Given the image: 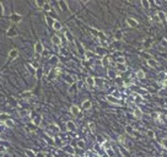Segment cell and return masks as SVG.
Masks as SVG:
<instances>
[{
	"label": "cell",
	"instance_id": "obj_21",
	"mask_svg": "<svg viewBox=\"0 0 167 157\" xmlns=\"http://www.w3.org/2000/svg\"><path fill=\"white\" fill-rule=\"evenodd\" d=\"M26 67H27L28 73L31 74L32 76H36V71H37V70H36V69H34V67L31 65V64H27V65H26Z\"/></svg>",
	"mask_w": 167,
	"mask_h": 157
},
{
	"label": "cell",
	"instance_id": "obj_24",
	"mask_svg": "<svg viewBox=\"0 0 167 157\" xmlns=\"http://www.w3.org/2000/svg\"><path fill=\"white\" fill-rule=\"evenodd\" d=\"M52 27H53V30H55V31H60V30H61V23L59 22V21H57V20H55Z\"/></svg>",
	"mask_w": 167,
	"mask_h": 157
},
{
	"label": "cell",
	"instance_id": "obj_54",
	"mask_svg": "<svg viewBox=\"0 0 167 157\" xmlns=\"http://www.w3.org/2000/svg\"><path fill=\"white\" fill-rule=\"evenodd\" d=\"M50 129L52 130H54V131H59V128H58V126H55V125H50Z\"/></svg>",
	"mask_w": 167,
	"mask_h": 157
},
{
	"label": "cell",
	"instance_id": "obj_47",
	"mask_svg": "<svg viewBox=\"0 0 167 157\" xmlns=\"http://www.w3.org/2000/svg\"><path fill=\"white\" fill-rule=\"evenodd\" d=\"M90 32H91L92 34H94L95 37H97V36H98V31H97V30H94V28H90Z\"/></svg>",
	"mask_w": 167,
	"mask_h": 157
},
{
	"label": "cell",
	"instance_id": "obj_30",
	"mask_svg": "<svg viewBox=\"0 0 167 157\" xmlns=\"http://www.w3.org/2000/svg\"><path fill=\"white\" fill-rule=\"evenodd\" d=\"M65 81H67V82H69L70 85L74 84V82H76V80H75V78H72V76H70V75L65 76Z\"/></svg>",
	"mask_w": 167,
	"mask_h": 157
},
{
	"label": "cell",
	"instance_id": "obj_1",
	"mask_svg": "<svg viewBox=\"0 0 167 157\" xmlns=\"http://www.w3.org/2000/svg\"><path fill=\"white\" fill-rule=\"evenodd\" d=\"M44 51V48H43V44H42V42H36V44H34V53H36V55H41L42 53Z\"/></svg>",
	"mask_w": 167,
	"mask_h": 157
},
{
	"label": "cell",
	"instance_id": "obj_11",
	"mask_svg": "<svg viewBox=\"0 0 167 157\" xmlns=\"http://www.w3.org/2000/svg\"><path fill=\"white\" fill-rule=\"evenodd\" d=\"M68 92H69V95H75V93L78 92V86H76V82H74V84L70 85V87L68 89Z\"/></svg>",
	"mask_w": 167,
	"mask_h": 157
},
{
	"label": "cell",
	"instance_id": "obj_34",
	"mask_svg": "<svg viewBox=\"0 0 167 157\" xmlns=\"http://www.w3.org/2000/svg\"><path fill=\"white\" fill-rule=\"evenodd\" d=\"M95 84L98 85V86H103V84H105V80L103 78H95Z\"/></svg>",
	"mask_w": 167,
	"mask_h": 157
},
{
	"label": "cell",
	"instance_id": "obj_9",
	"mask_svg": "<svg viewBox=\"0 0 167 157\" xmlns=\"http://www.w3.org/2000/svg\"><path fill=\"white\" fill-rule=\"evenodd\" d=\"M65 126H67V130H69V131H75V130H76V125H75V123L71 122V120L67 122Z\"/></svg>",
	"mask_w": 167,
	"mask_h": 157
},
{
	"label": "cell",
	"instance_id": "obj_17",
	"mask_svg": "<svg viewBox=\"0 0 167 157\" xmlns=\"http://www.w3.org/2000/svg\"><path fill=\"white\" fill-rule=\"evenodd\" d=\"M74 42H75V44H76V47H78V52L81 54V55H84V54H85V49H84L82 44H81L79 41H74Z\"/></svg>",
	"mask_w": 167,
	"mask_h": 157
},
{
	"label": "cell",
	"instance_id": "obj_48",
	"mask_svg": "<svg viewBox=\"0 0 167 157\" xmlns=\"http://www.w3.org/2000/svg\"><path fill=\"white\" fill-rule=\"evenodd\" d=\"M120 151H122V153H123V155H124L125 157H129V152L127 151V150H124L122 146H120Z\"/></svg>",
	"mask_w": 167,
	"mask_h": 157
},
{
	"label": "cell",
	"instance_id": "obj_6",
	"mask_svg": "<svg viewBox=\"0 0 167 157\" xmlns=\"http://www.w3.org/2000/svg\"><path fill=\"white\" fill-rule=\"evenodd\" d=\"M85 82H86V85H87L89 87H95V86H96L95 77H94V76H87V77H86V80H85Z\"/></svg>",
	"mask_w": 167,
	"mask_h": 157
},
{
	"label": "cell",
	"instance_id": "obj_23",
	"mask_svg": "<svg viewBox=\"0 0 167 157\" xmlns=\"http://www.w3.org/2000/svg\"><path fill=\"white\" fill-rule=\"evenodd\" d=\"M96 54L94 53V52L91 51H85V54H84V56H85V59H91V58H94Z\"/></svg>",
	"mask_w": 167,
	"mask_h": 157
},
{
	"label": "cell",
	"instance_id": "obj_22",
	"mask_svg": "<svg viewBox=\"0 0 167 157\" xmlns=\"http://www.w3.org/2000/svg\"><path fill=\"white\" fill-rule=\"evenodd\" d=\"M116 63H117V65H125V58L118 56V58H116Z\"/></svg>",
	"mask_w": 167,
	"mask_h": 157
},
{
	"label": "cell",
	"instance_id": "obj_57",
	"mask_svg": "<svg viewBox=\"0 0 167 157\" xmlns=\"http://www.w3.org/2000/svg\"><path fill=\"white\" fill-rule=\"evenodd\" d=\"M27 111H20V115H26L27 114Z\"/></svg>",
	"mask_w": 167,
	"mask_h": 157
},
{
	"label": "cell",
	"instance_id": "obj_7",
	"mask_svg": "<svg viewBox=\"0 0 167 157\" xmlns=\"http://www.w3.org/2000/svg\"><path fill=\"white\" fill-rule=\"evenodd\" d=\"M91 107H92V102L90 101V100L84 101L82 104H81V108H82L84 111H89V109H91Z\"/></svg>",
	"mask_w": 167,
	"mask_h": 157
},
{
	"label": "cell",
	"instance_id": "obj_2",
	"mask_svg": "<svg viewBox=\"0 0 167 157\" xmlns=\"http://www.w3.org/2000/svg\"><path fill=\"white\" fill-rule=\"evenodd\" d=\"M10 21H11L12 23H20L21 21H22V16L20 15V14H16V12H14V14H11V16H10Z\"/></svg>",
	"mask_w": 167,
	"mask_h": 157
},
{
	"label": "cell",
	"instance_id": "obj_15",
	"mask_svg": "<svg viewBox=\"0 0 167 157\" xmlns=\"http://www.w3.org/2000/svg\"><path fill=\"white\" fill-rule=\"evenodd\" d=\"M17 55H18V51H17V49H11V51L9 52V58H10V60L16 59Z\"/></svg>",
	"mask_w": 167,
	"mask_h": 157
},
{
	"label": "cell",
	"instance_id": "obj_4",
	"mask_svg": "<svg viewBox=\"0 0 167 157\" xmlns=\"http://www.w3.org/2000/svg\"><path fill=\"white\" fill-rule=\"evenodd\" d=\"M6 36L9 37V38H14V37H16L17 36V30L14 27H10L7 31H6Z\"/></svg>",
	"mask_w": 167,
	"mask_h": 157
},
{
	"label": "cell",
	"instance_id": "obj_16",
	"mask_svg": "<svg viewBox=\"0 0 167 157\" xmlns=\"http://www.w3.org/2000/svg\"><path fill=\"white\" fill-rule=\"evenodd\" d=\"M157 17H159V20H160L161 22H166L167 21V16L163 11H157Z\"/></svg>",
	"mask_w": 167,
	"mask_h": 157
},
{
	"label": "cell",
	"instance_id": "obj_8",
	"mask_svg": "<svg viewBox=\"0 0 167 157\" xmlns=\"http://www.w3.org/2000/svg\"><path fill=\"white\" fill-rule=\"evenodd\" d=\"M61 42H63V39H61L59 36H57V34L52 36V43H53L54 45H60Z\"/></svg>",
	"mask_w": 167,
	"mask_h": 157
},
{
	"label": "cell",
	"instance_id": "obj_50",
	"mask_svg": "<svg viewBox=\"0 0 167 157\" xmlns=\"http://www.w3.org/2000/svg\"><path fill=\"white\" fill-rule=\"evenodd\" d=\"M160 85H161L163 89H166V87H167V80H163V81H161V82H160Z\"/></svg>",
	"mask_w": 167,
	"mask_h": 157
},
{
	"label": "cell",
	"instance_id": "obj_33",
	"mask_svg": "<svg viewBox=\"0 0 167 157\" xmlns=\"http://www.w3.org/2000/svg\"><path fill=\"white\" fill-rule=\"evenodd\" d=\"M65 151H67L68 153H70L71 156H74V153H75L74 149H72V146H67V147H65Z\"/></svg>",
	"mask_w": 167,
	"mask_h": 157
},
{
	"label": "cell",
	"instance_id": "obj_28",
	"mask_svg": "<svg viewBox=\"0 0 167 157\" xmlns=\"http://www.w3.org/2000/svg\"><path fill=\"white\" fill-rule=\"evenodd\" d=\"M114 37H116V39H122V38H123V32H122V30H117V31L114 32Z\"/></svg>",
	"mask_w": 167,
	"mask_h": 157
},
{
	"label": "cell",
	"instance_id": "obj_35",
	"mask_svg": "<svg viewBox=\"0 0 167 157\" xmlns=\"http://www.w3.org/2000/svg\"><path fill=\"white\" fill-rule=\"evenodd\" d=\"M161 145H162V147H163L165 150H167V136H165V138H162V140H161Z\"/></svg>",
	"mask_w": 167,
	"mask_h": 157
},
{
	"label": "cell",
	"instance_id": "obj_19",
	"mask_svg": "<svg viewBox=\"0 0 167 157\" xmlns=\"http://www.w3.org/2000/svg\"><path fill=\"white\" fill-rule=\"evenodd\" d=\"M147 65H149L150 67H154V69H155V67L159 66V63L156 62L155 59H152V58H151V59H149V60H147Z\"/></svg>",
	"mask_w": 167,
	"mask_h": 157
},
{
	"label": "cell",
	"instance_id": "obj_14",
	"mask_svg": "<svg viewBox=\"0 0 167 157\" xmlns=\"http://www.w3.org/2000/svg\"><path fill=\"white\" fill-rule=\"evenodd\" d=\"M70 112L74 117H78L79 114H80V108L78 106H71L70 107Z\"/></svg>",
	"mask_w": 167,
	"mask_h": 157
},
{
	"label": "cell",
	"instance_id": "obj_56",
	"mask_svg": "<svg viewBox=\"0 0 167 157\" xmlns=\"http://www.w3.org/2000/svg\"><path fill=\"white\" fill-rule=\"evenodd\" d=\"M5 124H0V133H3V131H4V130H5Z\"/></svg>",
	"mask_w": 167,
	"mask_h": 157
},
{
	"label": "cell",
	"instance_id": "obj_44",
	"mask_svg": "<svg viewBox=\"0 0 167 157\" xmlns=\"http://www.w3.org/2000/svg\"><path fill=\"white\" fill-rule=\"evenodd\" d=\"M141 4H143V6H144L145 9H150L151 3H149V1H141Z\"/></svg>",
	"mask_w": 167,
	"mask_h": 157
},
{
	"label": "cell",
	"instance_id": "obj_12",
	"mask_svg": "<svg viewBox=\"0 0 167 157\" xmlns=\"http://www.w3.org/2000/svg\"><path fill=\"white\" fill-rule=\"evenodd\" d=\"M42 120H43L42 115H37V117H34L33 119H32V124H33L34 126H39L41 123H42Z\"/></svg>",
	"mask_w": 167,
	"mask_h": 157
},
{
	"label": "cell",
	"instance_id": "obj_32",
	"mask_svg": "<svg viewBox=\"0 0 167 157\" xmlns=\"http://www.w3.org/2000/svg\"><path fill=\"white\" fill-rule=\"evenodd\" d=\"M45 21H47V23L48 25H50V26H53V23H54V18L53 17H50V16H45Z\"/></svg>",
	"mask_w": 167,
	"mask_h": 157
},
{
	"label": "cell",
	"instance_id": "obj_29",
	"mask_svg": "<svg viewBox=\"0 0 167 157\" xmlns=\"http://www.w3.org/2000/svg\"><path fill=\"white\" fill-rule=\"evenodd\" d=\"M7 119H9V115H7L6 113H0V122H4V123H5Z\"/></svg>",
	"mask_w": 167,
	"mask_h": 157
},
{
	"label": "cell",
	"instance_id": "obj_53",
	"mask_svg": "<svg viewBox=\"0 0 167 157\" xmlns=\"http://www.w3.org/2000/svg\"><path fill=\"white\" fill-rule=\"evenodd\" d=\"M3 14H4V7H3V4L0 1V16H3Z\"/></svg>",
	"mask_w": 167,
	"mask_h": 157
},
{
	"label": "cell",
	"instance_id": "obj_3",
	"mask_svg": "<svg viewBox=\"0 0 167 157\" xmlns=\"http://www.w3.org/2000/svg\"><path fill=\"white\" fill-rule=\"evenodd\" d=\"M127 23H128L129 27H132V28H136L139 26V22H138L135 18H133V17H128V18H127Z\"/></svg>",
	"mask_w": 167,
	"mask_h": 157
},
{
	"label": "cell",
	"instance_id": "obj_42",
	"mask_svg": "<svg viewBox=\"0 0 167 157\" xmlns=\"http://www.w3.org/2000/svg\"><path fill=\"white\" fill-rule=\"evenodd\" d=\"M44 3L45 1H36V5L38 6L39 9H43L44 7Z\"/></svg>",
	"mask_w": 167,
	"mask_h": 157
},
{
	"label": "cell",
	"instance_id": "obj_26",
	"mask_svg": "<svg viewBox=\"0 0 167 157\" xmlns=\"http://www.w3.org/2000/svg\"><path fill=\"white\" fill-rule=\"evenodd\" d=\"M58 4H59V6H60V9L63 10V11H67V10H68V4H67V1H63V0H61V1H59Z\"/></svg>",
	"mask_w": 167,
	"mask_h": 157
},
{
	"label": "cell",
	"instance_id": "obj_39",
	"mask_svg": "<svg viewBox=\"0 0 167 157\" xmlns=\"http://www.w3.org/2000/svg\"><path fill=\"white\" fill-rule=\"evenodd\" d=\"M31 96H32L31 91H27V92H23L22 95H21V97H22V98H30Z\"/></svg>",
	"mask_w": 167,
	"mask_h": 157
},
{
	"label": "cell",
	"instance_id": "obj_20",
	"mask_svg": "<svg viewBox=\"0 0 167 157\" xmlns=\"http://www.w3.org/2000/svg\"><path fill=\"white\" fill-rule=\"evenodd\" d=\"M64 36L67 37L68 42H74V36L71 34V32H70V31H68V30H67V31L64 32Z\"/></svg>",
	"mask_w": 167,
	"mask_h": 157
},
{
	"label": "cell",
	"instance_id": "obj_18",
	"mask_svg": "<svg viewBox=\"0 0 167 157\" xmlns=\"http://www.w3.org/2000/svg\"><path fill=\"white\" fill-rule=\"evenodd\" d=\"M106 100L108 102H111V103H114V104H119V100H117L116 97H113L112 95H108L106 97Z\"/></svg>",
	"mask_w": 167,
	"mask_h": 157
},
{
	"label": "cell",
	"instance_id": "obj_61",
	"mask_svg": "<svg viewBox=\"0 0 167 157\" xmlns=\"http://www.w3.org/2000/svg\"><path fill=\"white\" fill-rule=\"evenodd\" d=\"M71 157H72V156H71Z\"/></svg>",
	"mask_w": 167,
	"mask_h": 157
},
{
	"label": "cell",
	"instance_id": "obj_5",
	"mask_svg": "<svg viewBox=\"0 0 167 157\" xmlns=\"http://www.w3.org/2000/svg\"><path fill=\"white\" fill-rule=\"evenodd\" d=\"M60 62V59H59V56L58 55H53L49 58V64L50 65H53V66H57L58 64Z\"/></svg>",
	"mask_w": 167,
	"mask_h": 157
},
{
	"label": "cell",
	"instance_id": "obj_55",
	"mask_svg": "<svg viewBox=\"0 0 167 157\" xmlns=\"http://www.w3.org/2000/svg\"><path fill=\"white\" fill-rule=\"evenodd\" d=\"M36 157H45V155L43 152H37V153H36Z\"/></svg>",
	"mask_w": 167,
	"mask_h": 157
},
{
	"label": "cell",
	"instance_id": "obj_51",
	"mask_svg": "<svg viewBox=\"0 0 167 157\" xmlns=\"http://www.w3.org/2000/svg\"><path fill=\"white\" fill-rule=\"evenodd\" d=\"M89 126H90V129H91V131H92V133H95V124H94V123H90Z\"/></svg>",
	"mask_w": 167,
	"mask_h": 157
},
{
	"label": "cell",
	"instance_id": "obj_31",
	"mask_svg": "<svg viewBox=\"0 0 167 157\" xmlns=\"http://www.w3.org/2000/svg\"><path fill=\"white\" fill-rule=\"evenodd\" d=\"M4 124H5V126H7V128H12V126H14V120L9 118V119H7Z\"/></svg>",
	"mask_w": 167,
	"mask_h": 157
},
{
	"label": "cell",
	"instance_id": "obj_41",
	"mask_svg": "<svg viewBox=\"0 0 167 157\" xmlns=\"http://www.w3.org/2000/svg\"><path fill=\"white\" fill-rule=\"evenodd\" d=\"M76 146H78V147H80V149H84V147H85V141H84V140H79L78 142H76Z\"/></svg>",
	"mask_w": 167,
	"mask_h": 157
},
{
	"label": "cell",
	"instance_id": "obj_52",
	"mask_svg": "<svg viewBox=\"0 0 167 157\" xmlns=\"http://www.w3.org/2000/svg\"><path fill=\"white\" fill-rule=\"evenodd\" d=\"M161 43H162V45H163L165 48H167V39H166V38H162Z\"/></svg>",
	"mask_w": 167,
	"mask_h": 157
},
{
	"label": "cell",
	"instance_id": "obj_38",
	"mask_svg": "<svg viewBox=\"0 0 167 157\" xmlns=\"http://www.w3.org/2000/svg\"><path fill=\"white\" fill-rule=\"evenodd\" d=\"M26 156L27 157H36V153H34L32 150H26Z\"/></svg>",
	"mask_w": 167,
	"mask_h": 157
},
{
	"label": "cell",
	"instance_id": "obj_59",
	"mask_svg": "<svg viewBox=\"0 0 167 157\" xmlns=\"http://www.w3.org/2000/svg\"><path fill=\"white\" fill-rule=\"evenodd\" d=\"M5 151V147L4 146H0V152H4Z\"/></svg>",
	"mask_w": 167,
	"mask_h": 157
},
{
	"label": "cell",
	"instance_id": "obj_43",
	"mask_svg": "<svg viewBox=\"0 0 167 157\" xmlns=\"http://www.w3.org/2000/svg\"><path fill=\"white\" fill-rule=\"evenodd\" d=\"M100 44H101V48L103 47V48H107L108 47V42L107 41H100Z\"/></svg>",
	"mask_w": 167,
	"mask_h": 157
},
{
	"label": "cell",
	"instance_id": "obj_27",
	"mask_svg": "<svg viewBox=\"0 0 167 157\" xmlns=\"http://www.w3.org/2000/svg\"><path fill=\"white\" fill-rule=\"evenodd\" d=\"M135 76L139 78V80H143V78H145V73L143 71V70H138L136 74H135Z\"/></svg>",
	"mask_w": 167,
	"mask_h": 157
},
{
	"label": "cell",
	"instance_id": "obj_46",
	"mask_svg": "<svg viewBox=\"0 0 167 157\" xmlns=\"http://www.w3.org/2000/svg\"><path fill=\"white\" fill-rule=\"evenodd\" d=\"M43 9H44L45 11H50L52 9H50V4H49V3H44V7H43Z\"/></svg>",
	"mask_w": 167,
	"mask_h": 157
},
{
	"label": "cell",
	"instance_id": "obj_58",
	"mask_svg": "<svg viewBox=\"0 0 167 157\" xmlns=\"http://www.w3.org/2000/svg\"><path fill=\"white\" fill-rule=\"evenodd\" d=\"M119 142H120V144H124V142H125V141H124V138H123V136H120V138H119Z\"/></svg>",
	"mask_w": 167,
	"mask_h": 157
},
{
	"label": "cell",
	"instance_id": "obj_37",
	"mask_svg": "<svg viewBox=\"0 0 167 157\" xmlns=\"http://www.w3.org/2000/svg\"><path fill=\"white\" fill-rule=\"evenodd\" d=\"M42 74H43V69H42V67H38V69H37V71H36L37 77L41 78V77H42Z\"/></svg>",
	"mask_w": 167,
	"mask_h": 157
},
{
	"label": "cell",
	"instance_id": "obj_45",
	"mask_svg": "<svg viewBox=\"0 0 167 157\" xmlns=\"http://www.w3.org/2000/svg\"><path fill=\"white\" fill-rule=\"evenodd\" d=\"M146 135H147L149 138H155V133H154L152 130H147V131H146Z\"/></svg>",
	"mask_w": 167,
	"mask_h": 157
},
{
	"label": "cell",
	"instance_id": "obj_49",
	"mask_svg": "<svg viewBox=\"0 0 167 157\" xmlns=\"http://www.w3.org/2000/svg\"><path fill=\"white\" fill-rule=\"evenodd\" d=\"M117 66H118V70H119V71H125V70H127L125 65H117Z\"/></svg>",
	"mask_w": 167,
	"mask_h": 157
},
{
	"label": "cell",
	"instance_id": "obj_10",
	"mask_svg": "<svg viewBox=\"0 0 167 157\" xmlns=\"http://www.w3.org/2000/svg\"><path fill=\"white\" fill-rule=\"evenodd\" d=\"M133 114H134V117H135V118H138V119H140V118L143 117V111L140 109L139 107H134Z\"/></svg>",
	"mask_w": 167,
	"mask_h": 157
},
{
	"label": "cell",
	"instance_id": "obj_25",
	"mask_svg": "<svg viewBox=\"0 0 167 157\" xmlns=\"http://www.w3.org/2000/svg\"><path fill=\"white\" fill-rule=\"evenodd\" d=\"M125 131H127V134L129 135H134L135 134V131H134L133 126L132 125H125Z\"/></svg>",
	"mask_w": 167,
	"mask_h": 157
},
{
	"label": "cell",
	"instance_id": "obj_40",
	"mask_svg": "<svg viewBox=\"0 0 167 157\" xmlns=\"http://www.w3.org/2000/svg\"><path fill=\"white\" fill-rule=\"evenodd\" d=\"M97 53H98L100 55H102V58H103V56H105V54H106V51H105L103 48L98 47V49H97Z\"/></svg>",
	"mask_w": 167,
	"mask_h": 157
},
{
	"label": "cell",
	"instance_id": "obj_60",
	"mask_svg": "<svg viewBox=\"0 0 167 157\" xmlns=\"http://www.w3.org/2000/svg\"><path fill=\"white\" fill-rule=\"evenodd\" d=\"M3 157H11V156H10V155H6V153H5V155H4Z\"/></svg>",
	"mask_w": 167,
	"mask_h": 157
},
{
	"label": "cell",
	"instance_id": "obj_13",
	"mask_svg": "<svg viewBox=\"0 0 167 157\" xmlns=\"http://www.w3.org/2000/svg\"><path fill=\"white\" fill-rule=\"evenodd\" d=\"M109 62H111V59H109V56H103V58H101V64H102V66L105 67H108L109 66Z\"/></svg>",
	"mask_w": 167,
	"mask_h": 157
},
{
	"label": "cell",
	"instance_id": "obj_36",
	"mask_svg": "<svg viewBox=\"0 0 167 157\" xmlns=\"http://www.w3.org/2000/svg\"><path fill=\"white\" fill-rule=\"evenodd\" d=\"M107 74H108V77H109V78H114V77H116V73H114L113 70H111V69H108Z\"/></svg>",
	"mask_w": 167,
	"mask_h": 157
}]
</instances>
